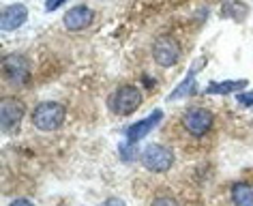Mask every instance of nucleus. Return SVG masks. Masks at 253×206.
Instances as JSON below:
<instances>
[{
	"instance_id": "obj_1",
	"label": "nucleus",
	"mask_w": 253,
	"mask_h": 206,
	"mask_svg": "<svg viewBox=\"0 0 253 206\" xmlns=\"http://www.w3.org/2000/svg\"><path fill=\"white\" fill-rule=\"evenodd\" d=\"M33 124L39 131L52 133L58 131L67 121V108L58 101H43L33 110Z\"/></svg>"
},
{
	"instance_id": "obj_9",
	"label": "nucleus",
	"mask_w": 253,
	"mask_h": 206,
	"mask_svg": "<svg viewBox=\"0 0 253 206\" xmlns=\"http://www.w3.org/2000/svg\"><path fill=\"white\" fill-rule=\"evenodd\" d=\"M28 20V9L26 4L22 2H13V4H7L0 13V30L2 33H11V30H17L22 28Z\"/></svg>"
},
{
	"instance_id": "obj_7",
	"label": "nucleus",
	"mask_w": 253,
	"mask_h": 206,
	"mask_svg": "<svg viewBox=\"0 0 253 206\" xmlns=\"http://www.w3.org/2000/svg\"><path fill=\"white\" fill-rule=\"evenodd\" d=\"M163 121V110H153L146 118H142V121L137 123H131L129 127L125 129V140L126 142H133V144H137V142H142L144 137H148L153 131L159 127V123Z\"/></svg>"
},
{
	"instance_id": "obj_11",
	"label": "nucleus",
	"mask_w": 253,
	"mask_h": 206,
	"mask_svg": "<svg viewBox=\"0 0 253 206\" xmlns=\"http://www.w3.org/2000/svg\"><path fill=\"white\" fill-rule=\"evenodd\" d=\"M202 60H198L195 65L191 67V71L187 73L185 78L180 80V84L176 86V88L168 95V101H178V99H189L193 97L195 92H198V80H195V76H198V65Z\"/></svg>"
},
{
	"instance_id": "obj_12",
	"label": "nucleus",
	"mask_w": 253,
	"mask_h": 206,
	"mask_svg": "<svg viewBox=\"0 0 253 206\" xmlns=\"http://www.w3.org/2000/svg\"><path fill=\"white\" fill-rule=\"evenodd\" d=\"M245 86H249V80H223V82H208L204 88L206 95H238L245 90Z\"/></svg>"
},
{
	"instance_id": "obj_19",
	"label": "nucleus",
	"mask_w": 253,
	"mask_h": 206,
	"mask_svg": "<svg viewBox=\"0 0 253 206\" xmlns=\"http://www.w3.org/2000/svg\"><path fill=\"white\" fill-rule=\"evenodd\" d=\"M67 0H45V11H56L65 4Z\"/></svg>"
},
{
	"instance_id": "obj_8",
	"label": "nucleus",
	"mask_w": 253,
	"mask_h": 206,
	"mask_svg": "<svg viewBox=\"0 0 253 206\" xmlns=\"http://www.w3.org/2000/svg\"><path fill=\"white\" fill-rule=\"evenodd\" d=\"M24 114H26V105H24L20 99L15 97H7L0 101V129L4 133L13 131L17 124L22 123Z\"/></svg>"
},
{
	"instance_id": "obj_17",
	"label": "nucleus",
	"mask_w": 253,
	"mask_h": 206,
	"mask_svg": "<svg viewBox=\"0 0 253 206\" xmlns=\"http://www.w3.org/2000/svg\"><path fill=\"white\" fill-rule=\"evenodd\" d=\"M150 206H178V202L169 196H161V198H155V202Z\"/></svg>"
},
{
	"instance_id": "obj_3",
	"label": "nucleus",
	"mask_w": 253,
	"mask_h": 206,
	"mask_svg": "<svg viewBox=\"0 0 253 206\" xmlns=\"http://www.w3.org/2000/svg\"><path fill=\"white\" fill-rule=\"evenodd\" d=\"M140 161L148 172L166 174L172 170V165H174V153L163 144H148L140 153Z\"/></svg>"
},
{
	"instance_id": "obj_5",
	"label": "nucleus",
	"mask_w": 253,
	"mask_h": 206,
	"mask_svg": "<svg viewBox=\"0 0 253 206\" xmlns=\"http://www.w3.org/2000/svg\"><path fill=\"white\" fill-rule=\"evenodd\" d=\"M2 73L11 86H26L30 82V62L22 54H7L2 58Z\"/></svg>"
},
{
	"instance_id": "obj_16",
	"label": "nucleus",
	"mask_w": 253,
	"mask_h": 206,
	"mask_svg": "<svg viewBox=\"0 0 253 206\" xmlns=\"http://www.w3.org/2000/svg\"><path fill=\"white\" fill-rule=\"evenodd\" d=\"M236 103H238V108H253V90L238 92V95H236Z\"/></svg>"
},
{
	"instance_id": "obj_20",
	"label": "nucleus",
	"mask_w": 253,
	"mask_h": 206,
	"mask_svg": "<svg viewBox=\"0 0 253 206\" xmlns=\"http://www.w3.org/2000/svg\"><path fill=\"white\" fill-rule=\"evenodd\" d=\"M9 206H35L33 202H30V200H26V198H15L13 202H11Z\"/></svg>"
},
{
	"instance_id": "obj_4",
	"label": "nucleus",
	"mask_w": 253,
	"mask_h": 206,
	"mask_svg": "<svg viewBox=\"0 0 253 206\" xmlns=\"http://www.w3.org/2000/svg\"><path fill=\"white\" fill-rule=\"evenodd\" d=\"M180 121H182V127H185V131H187L189 135L202 137V135H206L208 131L212 129L214 116H212L211 110L195 105V108H189L185 114H182Z\"/></svg>"
},
{
	"instance_id": "obj_14",
	"label": "nucleus",
	"mask_w": 253,
	"mask_h": 206,
	"mask_svg": "<svg viewBox=\"0 0 253 206\" xmlns=\"http://www.w3.org/2000/svg\"><path fill=\"white\" fill-rule=\"evenodd\" d=\"M234 206H253V187L249 183H236L230 191Z\"/></svg>"
},
{
	"instance_id": "obj_13",
	"label": "nucleus",
	"mask_w": 253,
	"mask_h": 206,
	"mask_svg": "<svg viewBox=\"0 0 253 206\" xmlns=\"http://www.w3.org/2000/svg\"><path fill=\"white\" fill-rule=\"evenodd\" d=\"M249 11V4L243 0H221V17H225V20L245 22Z\"/></svg>"
},
{
	"instance_id": "obj_18",
	"label": "nucleus",
	"mask_w": 253,
	"mask_h": 206,
	"mask_svg": "<svg viewBox=\"0 0 253 206\" xmlns=\"http://www.w3.org/2000/svg\"><path fill=\"white\" fill-rule=\"evenodd\" d=\"M97 206H126V204H125V200H120V198H107Z\"/></svg>"
},
{
	"instance_id": "obj_15",
	"label": "nucleus",
	"mask_w": 253,
	"mask_h": 206,
	"mask_svg": "<svg viewBox=\"0 0 253 206\" xmlns=\"http://www.w3.org/2000/svg\"><path fill=\"white\" fill-rule=\"evenodd\" d=\"M118 153H120V159L125 161V164H129V161L137 159V144H133V142H123V144L118 146Z\"/></svg>"
},
{
	"instance_id": "obj_6",
	"label": "nucleus",
	"mask_w": 253,
	"mask_h": 206,
	"mask_svg": "<svg viewBox=\"0 0 253 206\" xmlns=\"http://www.w3.org/2000/svg\"><path fill=\"white\" fill-rule=\"evenodd\" d=\"M153 58L159 67H174L176 62L180 60V45L174 37L169 35H163L155 41L153 45Z\"/></svg>"
},
{
	"instance_id": "obj_10",
	"label": "nucleus",
	"mask_w": 253,
	"mask_h": 206,
	"mask_svg": "<svg viewBox=\"0 0 253 206\" xmlns=\"http://www.w3.org/2000/svg\"><path fill=\"white\" fill-rule=\"evenodd\" d=\"M65 28L71 30V33H80V30H86L90 24L94 22V11L86 4H78V7H71L65 13Z\"/></svg>"
},
{
	"instance_id": "obj_2",
	"label": "nucleus",
	"mask_w": 253,
	"mask_h": 206,
	"mask_svg": "<svg viewBox=\"0 0 253 206\" xmlns=\"http://www.w3.org/2000/svg\"><path fill=\"white\" fill-rule=\"evenodd\" d=\"M142 99L144 97H142V92L137 86L125 84V86H118V88L107 97V108H110V112L116 116H131L140 110Z\"/></svg>"
}]
</instances>
